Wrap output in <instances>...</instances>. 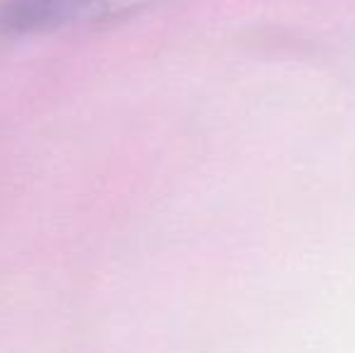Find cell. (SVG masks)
<instances>
[{
	"label": "cell",
	"instance_id": "6da1fadb",
	"mask_svg": "<svg viewBox=\"0 0 355 353\" xmlns=\"http://www.w3.org/2000/svg\"><path fill=\"white\" fill-rule=\"evenodd\" d=\"M131 3H133V8H136V10H143V8H150V5L159 3V0H131Z\"/></svg>",
	"mask_w": 355,
	"mask_h": 353
}]
</instances>
